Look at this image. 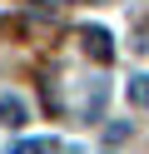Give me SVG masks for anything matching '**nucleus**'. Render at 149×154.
I'll return each instance as SVG.
<instances>
[{"label": "nucleus", "instance_id": "obj_1", "mask_svg": "<svg viewBox=\"0 0 149 154\" xmlns=\"http://www.w3.org/2000/svg\"><path fill=\"white\" fill-rule=\"evenodd\" d=\"M25 119H30V104L20 100V94H5V100H0V124H5V129H20Z\"/></svg>", "mask_w": 149, "mask_h": 154}, {"label": "nucleus", "instance_id": "obj_2", "mask_svg": "<svg viewBox=\"0 0 149 154\" xmlns=\"http://www.w3.org/2000/svg\"><path fill=\"white\" fill-rule=\"evenodd\" d=\"M85 50L95 55L99 65H109V60H114V45H109V30H99V25H95V30H85Z\"/></svg>", "mask_w": 149, "mask_h": 154}, {"label": "nucleus", "instance_id": "obj_3", "mask_svg": "<svg viewBox=\"0 0 149 154\" xmlns=\"http://www.w3.org/2000/svg\"><path fill=\"white\" fill-rule=\"evenodd\" d=\"M55 149H60L55 139H15L5 154H55Z\"/></svg>", "mask_w": 149, "mask_h": 154}, {"label": "nucleus", "instance_id": "obj_4", "mask_svg": "<svg viewBox=\"0 0 149 154\" xmlns=\"http://www.w3.org/2000/svg\"><path fill=\"white\" fill-rule=\"evenodd\" d=\"M129 100L149 109V75H134V80H129Z\"/></svg>", "mask_w": 149, "mask_h": 154}]
</instances>
